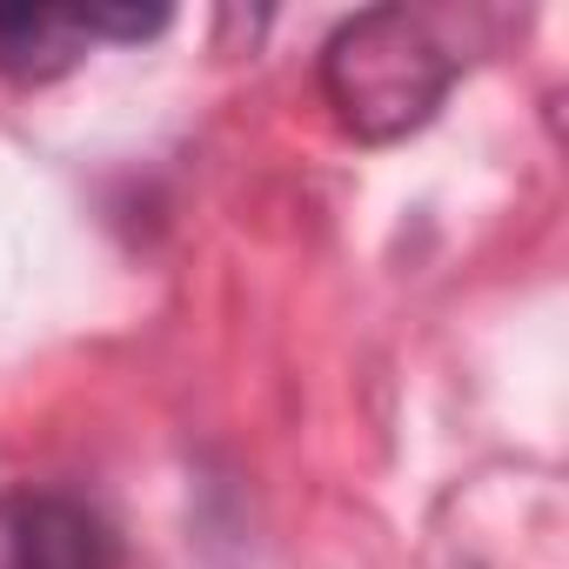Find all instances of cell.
Masks as SVG:
<instances>
[{
    "label": "cell",
    "mask_w": 569,
    "mask_h": 569,
    "mask_svg": "<svg viewBox=\"0 0 569 569\" xmlns=\"http://www.w3.org/2000/svg\"><path fill=\"white\" fill-rule=\"evenodd\" d=\"M449 88H456V54L436 34V21L409 8H369L342 21L322 48V94L356 141L416 134Z\"/></svg>",
    "instance_id": "cell-1"
},
{
    "label": "cell",
    "mask_w": 569,
    "mask_h": 569,
    "mask_svg": "<svg viewBox=\"0 0 569 569\" xmlns=\"http://www.w3.org/2000/svg\"><path fill=\"white\" fill-rule=\"evenodd\" d=\"M0 569H121V542L81 496L0 489Z\"/></svg>",
    "instance_id": "cell-2"
},
{
    "label": "cell",
    "mask_w": 569,
    "mask_h": 569,
    "mask_svg": "<svg viewBox=\"0 0 569 569\" xmlns=\"http://www.w3.org/2000/svg\"><path fill=\"white\" fill-rule=\"evenodd\" d=\"M88 34L61 8H0V74L21 88H48L68 68H81Z\"/></svg>",
    "instance_id": "cell-3"
},
{
    "label": "cell",
    "mask_w": 569,
    "mask_h": 569,
    "mask_svg": "<svg viewBox=\"0 0 569 569\" xmlns=\"http://www.w3.org/2000/svg\"><path fill=\"white\" fill-rule=\"evenodd\" d=\"M74 21H81L88 41H148V34L168 28V8H88Z\"/></svg>",
    "instance_id": "cell-4"
}]
</instances>
